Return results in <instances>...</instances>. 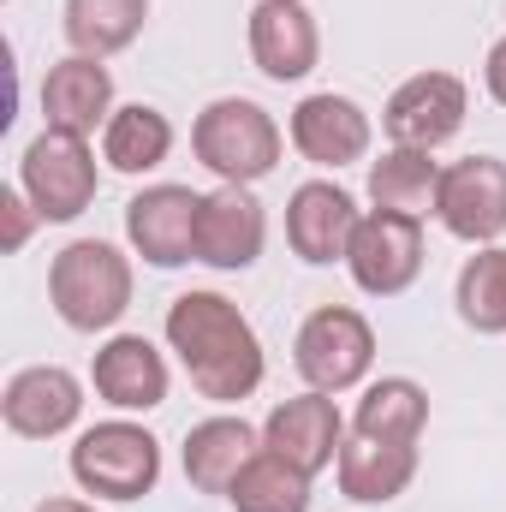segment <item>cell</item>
<instances>
[{"mask_svg":"<svg viewBox=\"0 0 506 512\" xmlns=\"http://www.w3.org/2000/svg\"><path fill=\"white\" fill-rule=\"evenodd\" d=\"M197 215H203V191H191V185H143L126 203L131 251L149 268L197 262Z\"/></svg>","mask_w":506,"mask_h":512,"instance_id":"obj_10","label":"cell"},{"mask_svg":"<svg viewBox=\"0 0 506 512\" xmlns=\"http://www.w3.org/2000/svg\"><path fill=\"white\" fill-rule=\"evenodd\" d=\"M423 423H429V393L411 382V376H381V382H370L358 393V411H352V429L358 435L405 441V447L423 441Z\"/></svg>","mask_w":506,"mask_h":512,"instance_id":"obj_24","label":"cell"},{"mask_svg":"<svg viewBox=\"0 0 506 512\" xmlns=\"http://www.w3.org/2000/svg\"><path fill=\"white\" fill-rule=\"evenodd\" d=\"M286 137L274 126V114L251 96H215L197 120H191V155L221 179V185H256L280 167Z\"/></svg>","mask_w":506,"mask_h":512,"instance_id":"obj_3","label":"cell"},{"mask_svg":"<svg viewBox=\"0 0 506 512\" xmlns=\"http://www.w3.org/2000/svg\"><path fill=\"white\" fill-rule=\"evenodd\" d=\"M286 137H292V149H298L310 167L340 173V167H358V161L370 155L376 126H370V114H364L352 96H340V90H316V96H304V102L292 108Z\"/></svg>","mask_w":506,"mask_h":512,"instance_id":"obj_12","label":"cell"},{"mask_svg":"<svg viewBox=\"0 0 506 512\" xmlns=\"http://www.w3.org/2000/svg\"><path fill=\"white\" fill-rule=\"evenodd\" d=\"M90 387H96L102 405H114L120 417H131V411L167 405L173 376H167V358L155 352V340H143V334H114V340H102L96 358H90Z\"/></svg>","mask_w":506,"mask_h":512,"instance_id":"obj_17","label":"cell"},{"mask_svg":"<svg viewBox=\"0 0 506 512\" xmlns=\"http://www.w3.org/2000/svg\"><path fill=\"white\" fill-rule=\"evenodd\" d=\"M465 114H471V90L459 72H417L387 96L381 131L399 149H441L465 131Z\"/></svg>","mask_w":506,"mask_h":512,"instance_id":"obj_7","label":"cell"},{"mask_svg":"<svg viewBox=\"0 0 506 512\" xmlns=\"http://www.w3.org/2000/svg\"><path fill=\"white\" fill-rule=\"evenodd\" d=\"M483 84H489V96L506 108V36L489 48V60H483Z\"/></svg>","mask_w":506,"mask_h":512,"instance_id":"obj_28","label":"cell"},{"mask_svg":"<svg viewBox=\"0 0 506 512\" xmlns=\"http://www.w3.org/2000/svg\"><path fill=\"white\" fill-rule=\"evenodd\" d=\"M0 417L24 441H54L66 429H78V417H84V382L72 370H60V364H30V370H18L6 382Z\"/></svg>","mask_w":506,"mask_h":512,"instance_id":"obj_15","label":"cell"},{"mask_svg":"<svg viewBox=\"0 0 506 512\" xmlns=\"http://www.w3.org/2000/svg\"><path fill=\"white\" fill-rule=\"evenodd\" d=\"M435 221L465 245H501L506 233V161L501 155H465L441 173Z\"/></svg>","mask_w":506,"mask_h":512,"instance_id":"obj_9","label":"cell"},{"mask_svg":"<svg viewBox=\"0 0 506 512\" xmlns=\"http://www.w3.org/2000/svg\"><path fill=\"white\" fill-rule=\"evenodd\" d=\"M262 453V429H251L245 417H203L185 435V483L203 495H227L239 483V471Z\"/></svg>","mask_w":506,"mask_h":512,"instance_id":"obj_20","label":"cell"},{"mask_svg":"<svg viewBox=\"0 0 506 512\" xmlns=\"http://www.w3.org/2000/svg\"><path fill=\"white\" fill-rule=\"evenodd\" d=\"M143 24H149V0H66V12H60L72 54H90V60L131 48L143 36Z\"/></svg>","mask_w":506,"mask_h":512,"instance_id":"obj_22","label":"cell"},{"mask_svg":"<svg viewBox=\"0 0 506 512\" xmlns=\"http://www.w3.org/2000/svg\"><path fill=\"white\" fill-rule=\"evenodd\" d=\"M334 477H340V495L358 501V507H387L411 489L417 477V447L405 441H376V435H346L340 459H334Z\"/></svg>","mask_w":506,"mask_h":512,"instance_id":"obj_19","label":"cell"},{"mask_svg":"<svg viewBox=\"0 0 506 512\" xmlns=\"http://www.w3.org/2000/svg\"><path fill=\"white\" fill-rule=\"evenodd\" d=\"M292 364L298 376L316 387V393H346V387H364L370 364H376V328L364 310L352 304H322L298 322V340H292Z\"/></svg>","mask_w":506,"mask_h":512,"instance_id":"obj_5","label":"cell"},{"mask_svg":"<svg viewBox=\"0 0 506 512\" xmlns=\"http://www.w3.org/2000/svg\"><path fill=\"white\" fill-rule=\"evenodd\" d=\"M268 245V215L256 203L251 185H215L203 191V215H197V262L239 274L251 268Z\"/></svg>","mask_w":506,"mask_h":512,"instance_id":"obj_16","label":"cell"},{"mask_svg":"<svg viewBox=\"0 0 506 512\" xmlns=\"http://www.w3.org/2000/svg\"><path fill=\"white\" fill-rule=\"evenodd\" d=\"M346 268H352L358 292H370V298L411 292L417 274H423V221L393 215V209H364V221L352 233V251H346Z\"/></svg>","mask_w":506,"mask_h":512,"instance_id":"obj_8","label":"cell"},{"mask_svg":"<svg viewBox=\"0 0 506 512\" xmlns=\"http://www.w3.org/2000/svg\"><path fill=\"white\" fill-rule=\"evenodd\" d=\"M358 221H364L358 197L346 185H334V179H304L286 197V245H292L298 262H310V268L346 262Z\"/></svg>","mask_w":506,"mask_h":512,"instance_id":"obj_11","label":"cell"},{"mask_svg":"<svg viewBox=\"0 0 506 512\" xmlns=\"http://www.w3.org/2000/svg\"><path fill=\"white\" fill-rule=\"evenodd\" d=\"M0 221H6V239H0V245H6V251H24L42 215H36V203H30L18 185H6V191H0Z\"/></svg>","mask_w":506,"mask_h":512,"instance_id":"obj_27","label":"cell"},{"mask_svg":"<svg viewBox=\"0 0 506 512\" xmlns=\"http://www.w3.org/2000/svg\"><path fill=\"white\" fill-rule=\"evenodd\" d=\"M262 447L280 453V459H292L298 471L322 477V471L340 459V447H346V417H340L334 393L304 387V393L280 399V405L262 417Z\"/></svg>","mask_w":506,"mask_h":512,"instance_id":"obj_13","label":"cell"},{"mask_svg":"<svg viewBox=\"0 0 506 512\" xmlns=\"http://www.w3.org/2000/svg\"><path fill=\"white\" fill-rule=\"evenodd\" d=\"M441 161L435 149H399L387 143L381 161H370V203L393 209V215H411V221H429L435 215V197H441Z\"/></svg>","mask_w":506,"mask_h":512,"instance_id":"obj_21","label":"cell"},{"mask_svg":"<svg viewBox=\"0 0 506 512\" xmlns=\"http://www.w3.org/2000/svg\"><path fill=\"white\" fill-rule=\"evenodd\" d=\"M114 120V72L90 54H66L42 78V131L96 137Z\"/></svg>","mask_w":506,"mask_h":512,"instance_id":"obj_18","label":"cell"},{"mask_svg":"<svg viewBox=\"0 0 506 512\" xmlns=\"http://www.w3.org/2000/svg\"><path fill=\"white\" fill-rule=\"evenodd\" d=\"M167 346L209 405H245L268 376L251 316L221 292H179L167 304Z\"/></svg>","mask_w":506,"mask_h":512,"instance_id":"obj_1","label":"cell"},{"mask_svg":"<svg viewBox=\"0 0 506 512\" xmlns=\"http://www.w3.org/2000/svg\"><path fill=\"white\" fill-rule=\"evenodd\" d=\"M131 256L114 239H72L48 262V304L78 334H108L131 310Z\"/></svg>","mask_w":506,"mask_h":512,"instance_id":"obj_2","label":"cell"},{"mask_svg":"<svg viewBox=\"0 0 506 512\" xmlns=\"http://www.w3.org/2000/svg\"><path fill=\"white\" fill-rule=\"evenodd\" d=\"M459 322L477 334H506V245H477L453 280Z\"/></svg>","mask_w":506,"mask_h":512,"instance_id":"obj_26","label":"cell"},{"mask_svg":"<svg viewBox=\"0 0 506 512\" xmlns=\"http://www.w3.org/2000/svg\"><path fill=\"white\" fill-rule=\"evenodd\" d=\"M245 42H251V60L268 84H304L322 60V30L304 0H256Z\"/></svg>","mask_w":506,"mask_h":512,"instance_id":"obj_14","label":"cell"},{"mask_svg":"<svg viewBox=\"0 0 506 512\" xmlns=\"http://www.w3.org/2000/svg\"><path fill=\"white\" fill-rule=\"evenodd\" d=\"M167 155H173V120L161 108H149V102L114 108V120L102 126V161L114 173H131V179L137 173H155Z\"/></svg>","mask_w":506,"mask_h":512,"instance_id":"obj_23","label":"cell"},{"mask_svg":"<svg viewBox=\"0 0 506 512\" xmlns=\"http://www.w3.org/2000/svg\"><path fill=\"white\" fill-rule=\"evenodd\" d=\"M18 191L36 203L42 221H78L102 191V167H96L90 137H66V131L30 137L18 155Z\"/></svg>","mask_w":506,"mask_h":512,"instance_id":"obj_6","label":"cell"},{"mask_svg":"<svg viewBox=\"0 0 506 512\" xmlns=\"http://www.w3.org/2000/svg\"><path fill=\"white\" fill-rule=\"evenodd\" d=\"M36 512H96L90 501H72V495H54V501H42Z\"/></svg>","mask_w":506,"mask_h":512,"instance_id":"obj_29","label":"cell"},{"mask_svg":"<svg viewBox=\"0 0 506 512\" xmlns=\"http://www.w3.org/2000/svg\"><path fill=\"white\" fill-rule=\"evenodd\" d=\"M310 483H316L310 471H298L292 459L262 447L239 471V483L227 489V501H233V512H310Z\"/></svg>","mask_w":506,"mask_h":512,"instance_id":"obj_25","label":"cell"},{"mask_svg":"<svg viewBox=\"0 0 506 512\" xmlns=\"http://www.w3.org/2000/svg\"><path fill=\"white\" fill-rule=\"evenodd\" d=\"M66 465H72V483L96 501H143L161 483V441L131 417H108L72 441Z\"/></svg>","mask_w":506,"mask_h":512,"instance_id":"obj_4","label":"cell"}]
</instances>
